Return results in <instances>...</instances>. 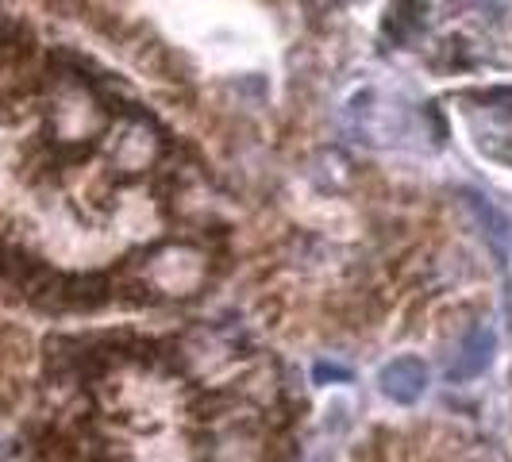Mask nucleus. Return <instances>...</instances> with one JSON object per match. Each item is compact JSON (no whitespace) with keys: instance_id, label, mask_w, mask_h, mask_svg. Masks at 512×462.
<instances>
[{"instance_id":"20e7f679","label":"nucleus","mask_w":512,"mask_h":462,"mask_svg":"<svg viewBox=\"0 0 512 462\" xmlns=\"http://www.w3.org/2000/svg\"><path fill=\"white\" fill-rule=\"evenodd\" d=\"M462 201H466V205L474 208V216H478V220L486 224L493 239H505V235H509V224H505V216H501L497 208L489 205V201L482 197V193H474V189H462Z\"/></svg>"},{"instance_id":"f03ea898","label":"nucleus","mask_w":512,"mask_h":462,"mask_svg":"<svg viewBox=\"0 0 512 462\" xmlns=\"http://www.w3.org/2000/svg\"><path fill=\"white\" fill-rule=\"evenodd\" d=\"M378 385H382V393L389 401H397V405H416L424 393H428V366L420 359H393L382 366V374H378Z\"/></svg>"},{"instance_id":"f257e3e1","label":"nucleus","mask_w":512,"mask_h":462,"mask_svg":"<svg viewBox=\"0 0 512 462\" xmlns=\"http://www.w3.org/2000/svg\"><path fill=\"white\" fill-rule=\"evenodd\" d=\"M493 355H497V332L489 328V324H474L466 339H462L459 355L455 362L447 366V382H474V378H482L489 366H493Z\"/></svg>"},{"instance_id":"7ed1b4c3","label":"nucleus","mask_w":512,"mask_h":462,"mask_svg":"<svg viewBox=\"0 0 512 462\" xmlns=\"http://www.w3.org/2000/svg\"><path fill=\"white\" fill-rule=\"evenodd\" d=\"M428 24V0H393L389 16H385V35L393 43H409L416 31Z\"/></svg>"},{"instance_id":"39448f33","label":"nucleus","mask_w":512,"mask_h":462,"mask_svg":"<svg viewBox=\"0 0 512 462\" xmlns=\"http://www.w3.org/2000/svg\"><path fill=\"white\" fill-rule=\"evenodd\" d=\"M312 382L316 385L351 382V370H347V366H335V362H316V366H312Z\"/></svg>"}]
</instances>
